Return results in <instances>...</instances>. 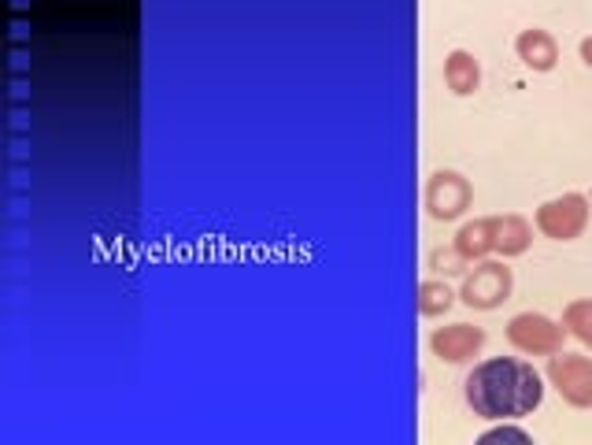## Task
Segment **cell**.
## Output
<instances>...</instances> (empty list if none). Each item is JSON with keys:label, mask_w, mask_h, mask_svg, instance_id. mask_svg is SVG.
<instances>
[{"label": "cell", "mask_w": 592, "mask_h": 445, "mask_svg": "<svg viewBox=\"0 0 592 445\" xmlns=\"http://www.w3.org/2000/svg\"><path fill=\"white\" fill-rule=\"evenodd\" d=\"M467 205H471V186H467V178L456 175V171H437V175L426 182V208H430L434 219L463 216Z\"/></svg>", "instance_id": "cell-5"}, {"label": "cell", "mask_w": 592, "mask_h": 445, "mask_svg": "<svg viewBox=\"0 0 592 445\" xmlns=\"http://www.w3.org/2000/svg\"><path fill=\"white\" fill-rule=\"evenodd\" d=\"M467 404L482 420H523L545 401V382L537 368L515 357L482 360L463 382Z\"/></svg>", "instance_id": "cell-1"}, {"label": "cell", "mask_w": 592, "mask_h": 445, "mask_svg": "<svg viewBox=\"0 0 592 445\" xmlns=\"http://www.w3.org/2000/svg\"><path fill=\"white\" fill-rule=\"evenodd\" d=\"M445 83L452 86V94H459V97L474 94L478 83H482V70H478L474 56L463 53V48H456V53L448 56V64H445Z\"/></svg>", "instance_id": "cell-9"}, {"label": "cell", "mask_w": 592, "mask_h": 445, "mask_svg": "<svg viewBox=\"0 0 592 445\" xmlns=\"http://www.w3.org/2000/svg\"><path fill=\"white\" fill-rule=\"evenodd\" d=\"M585 219H589L585 197H578V194L548 200V205H540V211H537V227L545 230L548 238H559V241L578 238L581 230H585Z\"/></svg>", "instance_id": "cell-4"}, {"label": "cell", "mask_w": 592, "mask_h": 445, "mask_svg": "<svg viewBox=\"0 0 592 445\" xmlns=\"http://www.w3.org/2000/svg\"><path fill=\"white\" fill-rule=\"evenodd\" d=\"M529 246V227L526 219L518 216H504V219H493V249H500L504 257H515Z\"/></svg>", "instance_id": "cell-10"}, {"label": "cell", "mask_w": 592, "mask_h": 445, "mask_svg": "<svg viewBox=\"0 0 592 445\" xmlns=\"http://www.w3.org/2000/svg\"><path fill=\"white\" fill-rule=\"evenodd\" d=\"M500 438H515V442H529V434H526V431H518V427H507V420H504V427H496V431H489V434H482V442H500Z\"/></svg>", "instance_id": "cell-14"}, {"label": "cell", "mask_w": 592, "mask_h": 445, "mask_svg": "<svg viewBox=\"0 0 592 445\" xmlns=\"http://www.w3.org/2000/svg\"><path fill=\"white\" fill-rule=\"evenodd\" d=\"M459 260H463V252H434V264H441L437 271H459Z\"/></svg>", "instance_id": "cell-15"}, {"label": "cell", "mask_w": 592, "mask_h": 445, "mask_svg": "<svg viewBox=\"0 0 592 445\" xmlns=\"http://www.w3.org/2000/svg\"><path fill=\"white\" fill-rule=\"evenodd\" d=\"M581 59H585V64L592 67V37H585V42H581Z\"/></svg>", "instance_id": "cell-16"}, {"label": "cell", "mask_w": 592, "mask_h": 445, "mask_svg": "<svg viewBox=\"0 0 592 445\" xmlns=\"http://www.w3.org/2000/svg\"><path fill=\"white\" fill-rule=\"evenodd\" d=\"M548 379L556 382V390L563 393L570 404H578V409H589L592 404V360L552 352V360H548Z\"/></svg>", "instance_id": "cell-2"}, {"label": "cell", "mask_w": 592, "mask_h": 445, "mask_svg": "<svg viewBox=\"0 0 592 445\" xmlns=\"http://www.w3.org/2000/svg\"><path fill=\"white\" fill-rule=\"evenodd\" d=\"M512 293V268L504 264H478L474 275L463 282V301L471 308H496Z\"/></svg>", "instance_id": "cell-6"}, {"label": "cell", "mask_w": 592, "mask_h": 445, "mask_svg": "<svg viewBox=\"0 0 592 445\" xmlns=\"http://www.w3.org/2000/svg\"><path fill=\"white\" fill-rule=\"evenodd\" d=\"M456 249L463 252V257H482L485 249H493V219H478V223H467L463 230H459V241Z\"/></svg>", "instance_id": "cell-11"}, {"label": "cell", "mask_w": 592, "mask_h": 445, "mask_svg": "<svg viewBox=\"0 0 592 445\" xmlns=\"http://www.w3.org/2000/svg\"><path fill=\"white\" fill-rule=\"evenodd\" d=\"M515 48L534 70H552L556 67V42L545 34V30H526V34H518Z\"/></svg>", "instance_id": "cell-8"}, {"label": "cell", "mask_w": 592, "mask_h": 445, "mask_svg": "<svg viewBox=\"0 0 592 445\" xmlns=\"http://www.w3.org/2000/svg\"><path fill=\"white\" fill-rule=\"evenodd\" d=\"M482 346H485V330L482 327H471V323H456V327L437 330L434 338H430V349L441 360H448V363L471 360Z\"/></svg>", "instance_id": "cell-7"}, {"label": "cell", "mask_w": 592, "mask_h": 445, "mask_svg": "<svg viewBox=\"0 0 592 445\" xmlns=\"http://www.w3.org/2000/svg\"><path fill=\"white\" fill-rule=\"evenodd\" d=\"M452 305V290L441 286V282H423L418 286V312L423 316H437V312H445Z\"/></svg>", "instance_id": "cell-12"}, {"label": "cell", "mask_w": 592, "mask_h": 445, "mask_svg": "<svg viewBox=\"0 0 592 445\" xmlns=\"http://www.w3.org/2000/svg\"><path fill=\"white\" fill-rule=\"evenodd\" d=\"M507 338H512L515 349L523 352H559L563 349V327H556L548 316H537V312H523L507 323Z\"/></svg>", "instance_id": "cell-3"}, {"label": "cell", "mask_w": 592, "mask_h": 445, "mask_svg": "<svg viewBox=\"0 0 592 445\" xmlns=\"http://www.w3.org/2000/svg\"><path fill=\"white\" fill-rule=\"evenodd\" d=\"M567 327L574 330V338H581L585 346H592V301H574L567 308Z\"/></svg>", "instance_id": "cell-13"}]
</instances>
